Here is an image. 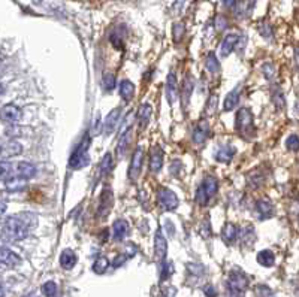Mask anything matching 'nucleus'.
<instances>
[{"label":"nucleus","instance_id":"nucleus-1","mask_svg":"<svg viewBox=\"0 0 299 297\" xmlns=\"http://www.w3.org/2000/svg\"><path fill=\"white\" fill-rule=\"evenodd\" d=\"M29 236L27 224L18 216H9L5 219L2 227V239L6 242H20Z\"/></svg>","mask_w":299,"mask_h":297},{"label":"nucleus","instance_id":"nucleus-2","mask_svg":"<svg viewBox=\"0 0 299 297\" xmlns=\"http://www.w3.org/2000/svg\"><path fill=\"white\" fill-rule=\"evenodd\" d=\"M235 128L238 134L247 140H250L255 136V121H253V114L249 108H241L236 114L235 120Z\"/></svg>","mask_w":299,"mask_h":297},{"label":"nucleus","instance_id":"nucleus-3","mask_svg":"<svg viewBox=\"0 0 299 297\" xmlns=\"http://www.w3.org/2000/svg\"><path fill=\"white\" fill-rule=\"evenodd\" d=\"M217 190H218V181H217V178H214L211 175L207 176V178H204V181L201 182V185L196 190V196H195L196 203L201 205V206H207L210 203L211 197L215 196Z\"/></svg>","mask_w":299,"mask_h":297},{"label":"nucleus","instance_id":"nucleus-4","mask_svg":"<svg viewBox=\"0 0 299 297\" xmlns=\"http://www.w3.org/2000/svg\"><path fill=\"white\" fill-rule=\"evenodd\" d=\"M88 146H90V136L87 134L86 137L78 143V146L74 150L71 159H69V166L71 169L80 170L88 166L90 157H88Z\"/></svg>","mask_w":299,"mask_h":297},{"label":"nucleus","instance_id":"nucleus-5","mask_svg":"<svg viewBox=\"0 0 299 297\" xmlns=\"http://www.w3.org/2000/svg\"><path fill=\"white\" fill-rule=\"evenodd\" d=\"M157 203L165 209V211H173L178 208V197L176 194L168 190V188H160L157 191Z\"/></svg>","mask_w":299,"mask_h":297},{"label":"nucleus","instance_id":"nucleus-6","mask_svg":"<svg viewBox=\"0 0 299 297\" xmlns=\"http://www.w3.org/2000/svg\"><path fill=\"white\" fill-rule=\"evenodd\" d=\"M142 166H144V148L138 146L135 150L133 156H132V162H130V166H129V179L130 181H136L139 178Z\"/></svg>","mask_w":299,"mask_h":297},{"label":"nucleus","instance_id":"nucleus-7","mask_svg":"<svg viewBox=\"0 0 299 297\" xmlns=\"http://www.w3.org/2000/svg\"><path fill=\"white\" fill-rule=\"evenodd\" d=\"M227 285H229V290H230V291L244 293V291L247 290V287H249V278H247L243 272L233 270V272L229 275Z\"/></svg>","mask_w":299,"mask_h":297},{"label":"nucleus","instance_id":"nucleus-8","mask_svg":"<svg viewBox=\"0 0 299 297\" xmlns=\"http://www.w3.org/2000/svg\"><path fill=\"white\" fill-rule=\"evenodd\" d=\"M26 187H27V179L23 178V176H20V175H17V173H12L9 178L5 179V188L9 193L23 191Z\"/></svg>","mask_w":299,"mask_h":297},{"label":"nucleus","instance_id":"nucleus-9","mask_svg":"<svg viewBox=\"0 0 299 297\" xmlns=\"http://www.w3.org/2000/svg\"><path fill=\"white\" fill-rule=\"evenodd\" d=\"M0 115L5 121H9V123H17L23 118V111L17 106V105H12V103H8L2 108L0 111Z\"/></svg>","mask_w":299,"mask_h":297},{"label":"nucleus","instance_id":"nucleus-10","mask_svg":"<svg viewBox=\"0 0 299 297\" xmlns=\"http://www.w3.org/2000/svg\"><path fill=\"white\" fill-rule=\"evenodd\" d=\"M154 253H156V258L160 261L165 260L166 253H168V242H166L160 229H157L156 236H154Z\"/></svg>","mask_w":299,"mask_h":297},{"label":"nucleus","instance_id":"nucleus-11","mask_svg":"<svg viewBox=\"0 0 299 297\" xmlns=\"http://www.w3.org/2000/svg\"><path fill=\"white\" fill-rule=\"evenodd\" d=\"M112 208V191L109 188H105L100 194V203H99V212L100 218H105Z\"/></svg>","mask_w":299,"mask_h":297},{"label":"nucleus","instance_id":"nucleus-12","mask_svg":"<svg viewBox=\"0 0 299 297\" xmlns=\"http://www.w3.org/2000/svg\"><path fill=\"white\" fill-rule=\"evenodd\" d=\"M208 136H210V124L207 123V120H202L193 130V142L196 145H201L208 139Z\"/></svg>","mask_w":299,"mask_h":297},{"label":"nucleus","instance_id":"nucleus-13","mask_svg":"<svg viewBox=\"0 0 299 297\" xmlns=\"http://www.w3.org/2000/svg\"><path fill=\"white\" fill-rule=\"evenodd\" d=\"M163 166V151L160 146H154L150 153V170L153 173H159Z\"/></svg>","mask_w":299,"mask_h":297},{"label":"nucleus","instance_id":"nucleus-14","mask_svg":"<svg viewBox=\"0 0 299 297\" xmlns=\"http://www.w3.org/2000/svg\"><path fill=\"white\" fill-rule=\"evenodd\" d=\"M120 114H122V109H120V108H115V109H112V111L109 112V115L106 117L105 126H103V131H105L106 136H109L111 133L115 131L117 124H118V121H120V117H122Z\"/></svg>","mask_w":299,"mask_h":297},{"label":"nucleus","instance_id":"nucleus-15","mask_svg":"<svg viewBox=\"0 0 299 297\" xmlns=\"http://www.w3.org/2000/svg\"><path fill=\"white\" fill-rule=\"evenodd\" d=\"M255 5H256V0H236V5L233 8L235 15L238 18H247L252 14Z\"/></svg>","mask_w":299,"mask_h":297},{"label":"nucleus","instance_id":"nucleus-16","mask_svg":"<svg viewBox=\"0 0 299 297\" xmlns=\"http://www.w3.org/2000/svg\"><path fill=\"white\" fill-rule=\"evenodd\" d=\"M0 263L8 266V267H15L21 263V258L20 255L15 254L14 251L5 248V247H0Z\"/></svg>","mask_w":299,"mask_h":297},{"label":"nucleus","instance_id":"nucleus-17","mask_svg":"<svg viewBox=\"0 0 299 297\" xmlns=\"http://www.w3.org/2000/svg\"><path fill=\"white\" fill-rule=\"evenodd\" d=\"M14 173L20 175V176H23V178H26V179H30V178L36 176L38 169H36L35 165H32V163H29V162H20V163H17V165L14 166Z\"/></svg>","mask_w":299,"mask_h":297},{"label":"nucleus","instance_id":"nucleus-18","mask_svg":"<svg viewBox=\"0 0 299 297\" xmlns=\"http://www.w3.org/2000/svg\"><path fill=\"white\" fill-rule=\"evenodd\" d=\"M235 156V148L232 145H221L215 150L214 159L218 163H229Z\"/></svg>","mask_w":299,"mask_h":297},{"label":"nucleus","instance_id":"nucleus-19","mask_svg":"<svg viewBox=\"0 0 299 297\" xmlns=\"http://www.w3.org/2000/svg\"><path fill=\"white\" fill-rule=\"evenodd\" d=\"M256 212L260 219H268L274 216V205L266 199H260L256 202Z\"/></svg>","mask_w":299,"mask_h":297},{"label":"nucleus","instance_id":"nucleus-20","mask_svg":"<svg viewBox=\"0 0 299 297\" xmlns=\"http://www.w3.org/2000/svg\"><path fill=\"white\" fill-rule=\"evenodd\" d=\"M132 137H133V130H132V128H129L125 133L120 134L118 145H117V156H118L120 159L126 156V153H128L129 150V145H130V142H132Z\"/></svg>","mask_w":299,"mask_h":297},{"label":"nucleus","instance_id":"nucleus-21","mask_svg":"<svg viewBox=\"0 0 299 297\" xmlns=\"http://www.w3.org/2000/svg\"><path fill=\"white\" fill-rule=\"evenodd\" d=\"M165 90H166V99H168L169 105H173L178 99V84H176V78L173 73H169Z\"/></svg>","mask_w":299,"mask_h":297},{"label":"nucleus","instance_id":"nucleus-22","mask_svg":"<svg viewBox=\"0 0 299 297\" xmlns=\"http://www.w3.org/2000/svg\"><path fill=\"white\" fill-rule=\"evenodd\" d=\"M238 42H240V36L238 35H235V33L227 35L223 39V43H221V57H227L235 49V46L238 45Z\"/></svg>","mask_w":299,"mask_h":297},{"label":"nucleus","instance_id":"nucleus-23","mask_svg":"<svg viewBox=\"0 0 299 297\" xmlns=\"http://www.w3.org/2000/svg\"><path fill=\"white\" fill-rule=\"evenodd\" d=\"M129 233V224L125 219H117L112 226V238L115 241H123Z\"/></svg>","mask_w":299,"mask_h":297},{"label":"nucleus","instance_id":"nucleus-24","mask_svg":"<svg viewBox=\"0 0 299 297\" xmlns=\"http://www.w3.org/2000/svg\"><path fill=\"white\" fill-rule=\"evenodd\" d=\"M236 238H238V229H236V226L232 224V222H227L223 227V230H221V239L224 241V244L230 245V244L235 242Z\"/></svg>","mask_w":299,"mask_h":297},{"label":"nucleus","instance_id":"nucleus-25","mask_svg":"<svg viewBox=\"0 0 299 297\" xmlns=\"http://www.w3.org/2000/svg\"><path fill=\"white\" fill-rule=\"evenodd\" d=\"M151 106L148 103H144L141 105L139 111H138V124H139V128H145L147 124L150 123V118H151Z\"/></svg>","mask_w":299,"mask_h":297},{"label":"nucleus","instance_id":"nucleus-26","mask_svg":"<svg viewBox=\"0 0 299 297\" xmlns=\"http://www.w3.org/2000/svg\"><path fill=\"white\" fill-rule=\"evenodd\" d=\"M60 264L63 269L71 270L77 264V254L72 250H65L60 255Z\"/></svg>","mask_w":299,"mask_h":297},{"label":"nucleus","instance_id":"nucleus-27","mask_svg":"<svg viewBox=\"0 0 299 297\" xmlns=\"http://www.w3.org/2000/svg\"><path fill=\"white\" fill-rule=\"evenodd\" d=\"M240 103V87L233 88L224 99V105H223V109L224 111H232L235 109V106Z\"/></svg>","mask_w":299,"mask_h":297},{"label":"nucleus","instance_id":"nucleus-28","mask_svg":"<svg viewBox=\"0 0 299 297\" xmlns=\"http://www.w3.org/2000/svg\"><path fill=\"white\" fill-rule=\"evenodd\" d=\"M120 96L125 102H130L132 97L135 96V84L128 80H123L120 83Z\"/></svg>","mask_w":299,"mask_h":297},{"label":"nucleus","instance_id":"nucleus-29","mask_svg":"<svg viewBox=\"0 0 299 297\" xmlns=\"http://www.w3.org/2000/svg\"><path fill=\"white\" fill-rule=\"evenodd\" d=\"M257 263L262 264V266H265V267H271L275 263V255H274L272 251H269V250H263V251H260L257 254Z\"/></svg>","mask_w":299,"mask_h":297},{"label":"nucleus","instance_id":"nucleus-30","mask_svg":"<svg viewBox=\"0 0 299 297\" xmlns=\"http://www.w3.org/2000/svg\"><path fill=\"white\" fill-rule=\"evenodd\" d=\"M21 153H23V146L17 140L8 142V145L3 148V154L8 156V157H15V156H20Z\"/></svg>","mask_w":299,"mask_h":297},{"label":"nucleus","instance_id":"nucleus-31","mask_svg":"<svg viewBox=\"0 0 299 297\" xmlns=\"http://www.w3.org/2000/svg\"><path fill=\"white\" fill-rule=\"evenodd\" d=\"M193 88H195V85H193L192 78L187 77V80L184 81V85H183V102H184V106L189 105L190 96H192V93H193Z\"/></svg>","mask_w":299,"mask_h":297},{"label":"nucleus","instance_id":"nucleus-32","mask_svg":"<svg viewBox=\"0 0 299 297\" xmlns=\"http://www.w3.org/2000/svg\"><path fill=\"white\" fill-rule=\"evenodd\" d=\"M205 66H207V70L211 72V73H217V72L220 70V61H218V58L215 57L214 52H210V54L207 55Z\"/></svg>","mask_w":299,"mask_h":297},{"label":"nucleus","instance_id":"nucleus-33","mask_svg":"<svg viewBox=\"0 0 299 297\" xmlns=\"http://www.w3.org/2000/svg\"><path fill=\"white\" fill-rule=\"evenodd\" d=\"M108 267H109V260L106 257H99L93 263V270H94V273H99V275L105 273Z\"/></svg>","mask_w":299,"mask_h":297},{"label":"nucleus","instance_id":"nucleus-34","mask_svg":"<svg viewBox=\"0 0 299 297\" xmlns=\"http://www.w3.org/2000/svg\"><path fill=\"white\" fill-rule=\"evenodd\" d=\"M272 102L275 105L277 109H283L284 105H286V100H284V94L280 88H274L272 91Z\"/></svg>","mask_w":299,"mask_h":297},{"label":"nucleus","instance_id":"nucleus-35","mask_svg":"<svg viewBox=\"0 0 299 297\" xmlns=\"http://www.w3.org/2000/svg\"><path fill=\"white\" fill-rule=\"evenodd\" d=\"M111 169H112V156L108 153V154L103 156V159H102V162L99 165V170H100L102 175H106V173L111 172Z\"/></svg>","mask_w":299,"mask_h":297},{"label":"nucleus","instance_id":"nucleus-36","mask_svg":"<svg viewBox=\"0 0 299 297\" xmlns=\"http://www.w3.org/2000/svg\"><path fill=\"white\" fill-rule=\"evenodd\" d=\"M42 294L45 297H55L57 296V285L52 281H48L42 285Z\"/></svg>","mask_w":299,"mask_h":297},{"label":"nucleus","instance_id":"nucleus-37","mask_svg":"<svg viewBox=\"0 0 299 297\" xmlns=\"http://www.w3.org/2000/svg\"><path fill=\"white\" fill-rule=\"evenodd\" d=\"M14 173V166L9 162H0V179H6Z\"/></svg>","mask_w":299,"mask_h":297},{"label":"nucleus","instance_id":"nucleus-38","mask_svg":"<svg viewBox=\"0 0 299 297\" xmlns=\"http://www.w3.org/2000/svg\"><path fill=\"white\" fill-rule=\"evenodd\" d=\"M172 36H173V42L175 43H178L183 39V36H184V24L183 23L173 24V27H172Z\"/></svg>","mask_w":299,"mask_h":297},{"label":"nucleus","instance_id":"nucleus-39","mask_svg":"<svg viewBox=\"0 0 299 297\" xmlns=\"http://www.w3.org/2000/svg\"><path fill=\"white\" fill-rule=\"evenodd\" d=\"M102 87H103L105 91L114 90V87H115V78H114V75L106 73V75L103 77V80H102Z\"/></svg>","mask_w":299,"mask_h":297},{"label":"nucleus","instance_id":"nucleus-40","mask_svg":"<svg viewBox=\"0 0 299 297\" xmlns=\"http://www.w3.org/2000/svg\"><path fill=\"white\" fill-rule=\"evenodd\" d=\"M286 146L290 151H298L299 150V136L298 134H290L286 140Z\"/></svg>","mask_w":299,"mask_h":297},{"label":"nucleus","instance_id":"nucleus-41","mask_svg":"<svg viewBox=\"0 0 299 297\" xmlns=\"http://www.w3.org/2000/svg\"><path fill=\"white\" fill-rule=\"evenodd\" d=\"M256 296L257 297H275L272 293V290L266 285H257L256 287Z\"/></svg>","mask_w":299,"mask_h":297},{"label":"nucleus","instance_id":"nucleus-42","mask_svg":"<svg viewBox=\"0 0 299 297\" xmlns=\"http://www.w3.org/2000/svg\"><path fill=\"white\" fill-rule=\"evenodd\" d=\"M227 26H229V23H227V20H226L223 15H218V17L215 18V29H217L218 32L226 30V29H227Z\"/></svg>","mask_w":299,"mask_h":297},{"label":"nucleus","instance_id":"nucleus-43","mask_svg":"<svg viewBox=\"0 0 299 297\" xmlns=\"http://www.w3.org/2000/svg\"><path fill=\"white\" fill-rule=\"evenodd\" d=\"M217 102H218V97L217 96H211L210 97V100H208V103H207V114H214L215 112V108H217Z\"/></svg>","mask_w":299,"mask_h":297},{"label":"nucleus","instance_id":"nucleus-44","mask_svg":"<svg viewBox=\"0 0 299 297\" xmlns=\"http://www.w3.org/2000/svg\"><path fill=\"white\" fill-rule=\"evenodd\" d=\"M263 73H265V77L268 78V80H272L274 78V75H275V69H274V66L272 64H263Z\"/></svg>","mask_w":299,"mask_h":297},{"label":"nucleus","instance_id":"nucleus-45","mask_svg":"<svg viewBox=\"0 0 299 297\" xmlns=\"http://www.w3.org/2000/svg\"><path fill=\"white\" fill-rule=\"evenodd\" d=\"M172 275V264L171 263H163L162 264V279H166Z\"/></svg>","mask_w":299,"mask_h":297},{"label":"nucleus","instance_id":"nucleus-46","mask_svg":"<svg viewBox=\"0 0 299 297\" xmlns=\"http://www.w3.org/2000/svg\"><path fill=\"white\" fill-rule=\"evenodd\" d=\"M202 235L204 236H211V224H210V219L208 218L202 224Z\"/></svg>","mask_w":299,"mask_h":297},{"label":"nucleus","instance_id":"nucleus-47","mask_svg":"<svg viewBox=\"0 0 299 297\" xmlns=\"http://www.w3.org/2000/svg\"><path fill=\"white\" fill-rule=\"evenodd\" d=\"M259 30H260L262 36H265V38H268V39L271 38V27H269V26L263 24V26H262V27H260Z\"/></svg>","mask_w":299,"mask_h":297},{"label":"nucleus","instance_id":"nucleus-48","mask_svg":"<svg viewBox=\"0 0 299 297\" xmlns=\"http://www.w3.org/2000/svg\"><path fill=\"white\" fill-rule=\"evenodd\" d=\"M180 168H181V163H180L178 160H175L171 166H169V172H171L172 175H175V176H176V175H178V169H180Z\"/></svg>","mask_w":299,"mask_h":297},{"label":"nucleus","instance_id":"nucleus-49","mask_svg":"<svg viewBox=\"0 0 299 297\" xmlns=\"http://www.w3.org/2000/svg\"><path fill=\"white\" fill-rule=\"evenodd\" d=\"M165 227H166V232H168L171 236H173V235H175V226L172 224L171 219H166V221H165Z\"/></svg>","mask_w":299,"mask_h":297},{"label":"nucleus","instance_id":"nucleus-50","mask_svg":"<svg viewBox=\"0 0 299 297\" xmlns=\"http://www.w3.org/2000/svg\"><path fill=\"white\" fill-rule=\"evenodd\" d=\"M128 257L129 255H118V257H117V260H114V266H115V267H118L122 263H125V260H126Z\"/></svg>","mask_w":299,"mask_h":297},{"label":"nucleus","instance_id":"nucleus-51","mask_svg":"<svg viewBox=\"0 0 299 297\" xmlns=\"http://www.w3.org/2000/svg\"><path fill=\"white\" fill-rule=\"evenodd\" d=\"M223 5L229 9H233L235 5H236V0H223Z\"/></svg>","mask_w":299,"mask_h":297},{"label":"nucleus","instance_id":"nucleus-52","mask_svg":"<svg viewBox=\"0 0 299 297\" xmlns=\"http://www.w3.org/2000/svg\"><path fill=\"white\" fill-rule=\"evenodd\" d=\"M6 209H8V205L3 200H0V215H3V213L6 212Z\"/></svg>","mask_w":299,"mask_h":297},{"label":"nucleus","instance_id":"nucleus-53","mask_svg":"<svg viewBox=\"0 0 299 297\" xmlns=\"http://www.w3.org/2000/svg\"><path fill=\"white\" fill-rule=\"evenodd\" d=\"M0 297H5V288H3L2 284H0Z\"/></svg>","mask_w":299,"mask_h":297},{"label":"nucleus","instance_id":"nucleus-54","mask_svg":"<svg viewBox=\"0 0 299 297\" xmlns=\"http://www.w3.org/2000/svg\"><path fill=\"white\" fill-rule=\"evenodd\" d=\"M295 57H296V61H298L299 64V46L296 48V51H295Z\"/></svg>","mask_w":299,"mask_h":297},{"label":"nucleus","instance_id":"nucleus-55","mask_svg":"<svg viewBox=\"0 0 299 297\" xmlns=\"http://www.w3.org/2000/svg\"><path fill=\"white\" fill-rule=\"evenodd\" d=\"M3 91H5V87H3V85L0 84V96L3 94Z\"/></svg>","mask_w":299,"mask_h":297},{"label":"nucleus","instance_id":"nucleus-56","mask_svg":"<svg viewBox=\"0 0 299 297\" xmlns=\"http://www.w3.org/2000/svg\"><path fill=\"white\" fill-rule=\"evenodd\" d=\"M3 153V148H2V145H0V154Z\"/></svg>","mask_w":299,"mask_h":297}]
</instances>
